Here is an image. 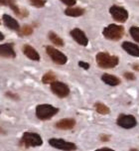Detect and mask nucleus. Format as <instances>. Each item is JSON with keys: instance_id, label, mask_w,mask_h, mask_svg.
I'll return each instance as SVG.
<instances>
[{"instance_id": "obj_1", "label": "nucleus", "mask_w": 139, "mask_h": 151, "mask_svg": "<svg viewBox=\"0 0 139 151\" xmlns=\"http://www.w3.org/2000/svg\"><path fill=\"white\" fill-rule=\"evenodd\" d=\"M97 63L102 69H111L117 66L118 58L116 56H111L107 53H98L97 55Z\"/></svg>"}, {"instance_id": "obj_2", "label": "nucleus", "mask_w": 139, "mask_h": 151, "mask_svg": "<svg viewBox=\"0 0 139 151\" xmlns=\"http://www.w3.org/2000/svg\"><path fill=\"white\" fill-rule=\"evenodd\" d=\"M103 36L108 40H113V41H118L121 39L124 35V28L122 26L115 25V24H110L103 30Z\"/></svg>"}, {"instance_id": "obj_3", "label": "nucleus", "mask_w": 139, "mask_h": 151, "mask_svg": "<svg viewBox=\"0 0 139 151\" xmlns=\"http://www.w3.org/2000/svg\"><path fill=\"white\" fill-rule=\"evenodd\" d=\"M58 111L59 109L50 106V104H40L36 107V115L41 120L49 119V118L54 116L55 114H57Z\"/></svg>"}, {"instance_id": "obj_4", "label": "nucleus", "mask_w": 139, "mask_h": 151, "mask_svg": "<svg viewBox=\"0 0 139 151\" xmlns=\"http://www.w3.org/2000/svg\"><path fill=\"white\" fill-rule=\"evenodd\" d=\"M21 142L26 147H36L41 146L43 144V140L41 136L37 133H33V132H25L22 136Z\"/></svg>"}, {"instance_id": "obj_5", "label": "nucleus", "mask_w": 139, "mask_h": 151, "mask_svg": "<svg viewBox=\"0 0 139 151\" xmlns=\"http://www.w3.org/2000/svg\"><path fill=\"white\" fill-rule=\"evenodd\" d=\"M46 52H47L48 55L50 56V58L53 60V62H55V63L58 64V65H65L67 63V61H68L67 56H65L62 52H60L59 50L51 47V46H47Z\"/></svg>"}, {"instance_id": "obj_6", "label": "nucleus", "mask_w": 139, "mask_h": 151, "mask_svg": "<svg viewBox=\"0 0 139 151\" xmlns=\"http://www.w3.org/2000/svg\"><path fill=\"white\" fill-rule=\"evenodd\" d=\"M109 12H110L112 18L119 23H123L128 19V12L124 9V8H122L120 6L113 5V6L110 7Z\"/></svg>"}, {"instance_id": "obj_7", "label": "nucleus", "mask_w": 139, "mask_h": 151, "mask_svg": "<svg viewBox=\"0 0 139 151\" xmlns=\"http://www.w3.org/2000/svg\"><path fill=\"white\" fill-rule=\"evenodd\" d=\"M51 90L59 98H66L70 93V88L68 86L64 83L57 82V81L51 83Z\"/></svg>"}, {"instance_id": "obj_8", "label": "nucleus", "mask_w": 139, "mask_h": 151, "mask_svg": "<svg viewBox=\"0 0 139 151\" xmlns=\"http://www.w3.org/2000/svg\"><path fill=\"white\" fill-rule=\"evenodd\" d=\"M49 143L51 146L57 148L61 150H75L77 149V146L72 142L65 141L64 139H58V138H51L49 140Z\"/></svg>"}, {"instance_id": "obj_9", "label": "nucleus", "mask_w": 139, "mask_h": 151, "mask_svg": "<svg viewBox=\"0 0 139 151\" xmlns=\"http://www.w3.org/2000/svg\"><path fill=\"white\" fill-rule=\"evenodd\" d=\"M117 124H118L120 127H123L126 129L129 128H133L134 126L137 124V121H136V118L133 116V115H120L117 119Z\"/></svg>"}, {"instance_id": "obj_10", "label": "nucleus", "mask_w": 139, "mask_h": 151, "mask_svg": "<svg viewBox=\"0 0 139 151\" xmlns=\"http://www.w3.org/2000/svg\"><path fill=\"white\" fill-rule=\"evenodd\" d=\"M71 35H72V37L75 39V41H76L77 43H79L80 45L87 46V44H89V40H87L85 34L82 30H80V29L76 28V29H74V30H72Z\"/></svg>"}, {"instance_id": "obj_11", "label": "nucleus", "mask_w": 139, "mask_h": 151, "mask_svg": "<svg viewBox=\"0 0 139 151\" xmlns=\"http://www.w3.org/2000/svg\"><path fill=\"white\" fill-rule=\"evenodd\" d=\"M0 56L5 58H15L16 53L12 44H2L0 45Z\"/></svg>"}, {"instance_id": "obj_12", "label": "nucleus", "mask_w": 139, "mask_h": 151, "mask_svg": "<svg viewBox=\"0 0 139 151\" xmlns=\"http://www.w3.org/2000/svg\"><path fill=\"white\" fill-rule=\"evenodd\" d=\"M23 53L25 54V56H27V58H29L30 60H33V61L40 60V55L38 54V52H37L33 47H31L30 45L23 46Z\"/></svg>"}, {"instance_id": "obj_13", "label": "nucleus", "mask_w": 139, "mask_h": 151, "mask_svg": "<svg viewBox=\"0 0 139 151\" xmlns=\"http://www.w3.org/2000/svg\"><path fill=\"white\" fill-rule=\"evenodd\" d=\"M122 48L124 51H126L128 54H130L133 57H139V47L137 45L133 44L130 42H123L122 43Z\"/></svg>"}, {"instance_id": "obj_14", "label": "nucleus", "mask_w": 139, "mask_h": 151, "mask_svg": "<svg viewBox=\"0 0 139 151\" xmlns=\"http://www.w3.org/2000/svg\"><path fill=\"white\" fill-rule=\"evenodd\" d=\"M76 124V121L75 119L72 118H66V119H62L58 121L56 123V127L59 129H64V130H68V129H72Z\"/></svg>"}, {"instance_id": "obj_15", "label": "nucleus", "mask_w": 139, "mask_h": 151, "mask_svg": "<svg viewBox=\"0 0 139 151\" xmlns=\"http://www.w3.org/2000/svg\"><path fill=\"white\" fill-rule=\"evenodd\" d=\"M3 22L5 25H6L9 29H11V30H14V31L19 30V24H18L17 21H16L14 18H12L11 16L4 14L3 15Z\"/></svg>"}, {"instance_id": "obj_16", "label": "nucleus", "mask_w": 139, "mask_h": 151, "mask_svg": "<svg viewBox=\"0 0 139 151\" xmlns=\"http://www.w3.org/2000/svg\"><path fill=\"white\" fill-rule=\"evenodd\" d=\"M101 80L103 81V83H105L106 85L111 86V87H115V86L119 85L120 83V80L115 76H112L109 74H104L101 77Z\"/></svg>"}, {"instance_id": "obj_17", "label": "nucleus", "mask_w": 139, "mask_h": 151, "mask_svg": "<svg viewBox=\"0 0 139 151\" xmlns=\"http://www.w3.org/2000/svg\"><path fill=\"white\" fill-rule=\"evenodd\" d=\"M85 13V10L82 8H67L65 10V14L71 17H79Z\"/></svg>"}, {"instance_id": "obj_18", "label": "nucleus", "mask_w": 139, "mask_h": 151, "mask_svg": "<svg viewBox=\"0 0 139 151\" xmlns=\"http://www.w3.org/2000/svg\"><path fill=\"white\" fill-rule=\"evenodd\" d=\"M95 110L98 112V113H100V114H108L109 113V109L107 106H105V104H101V102H97V104H95Z\"/></svg>"}, {"instance_id": "obj_19", "label": "nucleus", "mask_w": 139, "mask_h": 151, "mask_svg": "<svg viewBox=\"0 0 139 151\" xmlns=\"http://www.w3.org/2000/svg\"><path fill=\"white\" fill-rule=\"evenodd\" d=\"M49 38H50L51 42L54 43L56 46H64L63 40L61 39L57 34H55L54 32H51V33L49 34Z\"/></svg>"}, {"instance_id": "obj_20", "label": "nucleus", "mask_w": 139, "mask_h": 151, "mask_svg": "<svg viewBox=\"0 0 139 151\" xmlns=\"http://www.w3.org/2000/svg\"><path fill=\"white\" fill-rule=\"evenodd\" d=\"M56 81V76L53 72H48L42 78V82L44 83H51Z\"/></svg>"}, {"instance_id": "obj_21", "label": "nucleus", "mask_w": 139, "mask_h": 151, "mask_svg": "<svg viewBox=\"0 0 139 151\" xmlns=\"http://www.w3.org/2000/svg\"><path fill=\"white\" fill-rule=\"evenodd\" d=\"M129 32L133 39H134L136 42L139 43V27H131Z\"/></svg>"}, {"instance_id": "obj_22", "label": "nucleus", "mask_w": 139, "mask_h": 151, "mask_svg": "<svg viewBox=\"0 0 139 151\" xmlns=\"http://www.w3.org/2000/svg\"><path fill=\"white\" fill-rule=\"evenodd\" d=\"M33 33V29L30 26H24L20 31V35L22 36H27V35H30Z\"/></svg>"}, {"instance_id": "obj_23", "label": "nucleus", "mask_w": 139, "mask_h": 151, "mask_svg": "<svg viewBox=\"0 0 139 151\" xmlns=\"http://www.w3.org/2000/svg\"><path fill=\"white\" fill-rule=\"evenodd\" d=\"M30 3L37 8H41L46 4V0H30Z\"/></svg>"}, {"instance_id": "obj_24", "label": "nucleus", "mask_w": 139, "mask_h": 151, "mask_svg": "<svg viewBox=\"0 0 139 151\" xmlns=\"http://www.w3.org/2000/svg\"><path fill=\"white\" fill-rule=\"evenodd\" d=\"M14 3H15L14 0H0V4L6 5V6H9V7Z\"/></svg>"}, {"instance_id": "obj_25", "label": "nucleus", "mask_w": 139, "mask_h": 151, "mask_svg": "<svg viewBox=\"0 0 139 151\" xmlns=\"http://www.w3.org/2000/svg\"><path fill=\"white\" fill-rule=\"evenodd\" d=\"M64 4L68 5V6H73V5L76 4L77 0H61Z\"/></svg>"}, {"instance_id": "obj_26", "label": "nucleus", "mask_w": 139, "mask_h": 151, "mask_svg": "<svg viewBox=\"0 0 139 151\" xmlns=\"http://www.w3.org/2000/svg\"><path fill=\"white\" fill-rule=\"evenodd\" d=\"M124 77L126 78L127 80H131V81H134L135 80V76L133 75L132 73H125Z\"/></svg>"}, {"instance_id": "obj_27", "label": "nucleus", "mask_w": 139, "mask_h": 151, "mask_svg": "<svg viewBox=\"0 0 139 151\" xmlns=\"http://www.w3.org/2000/svg\"><path fill=\"white\" fill-rule=\"evenodd\" d=\"M79 65H80V67H82V68H84L85 70H87L90 68V65L87 63H85V62H79Z\"/></svg>"}, {"instance_id": "obj_28", "label": "nucleus", "mask_w": 139, "mask_h": 151, "mask_svg": "<svg viewBox=\"0 0 139 151\" xmlns=\"http://www.w3.org/2000/svg\"><path fill=\"white\" fill-rule=\"evenodd\" d=\"M2 40H4V35L0 32V41H2Z\"/></svg>"}, {"instance_id": "obj_29", "label": "nucleus", "mask_w": 139, "mask_h": 151, "mask_svg": "<svg viewBox=\"0 0 139 151\" xmlns=\"http://www.w3.org/2000/svg\"><path fill=\"white\" fill-rule=\"evenodd\" d=\"M101 139H102V140H104V141H105V140H108V137H105V136H101Z\"/></svg>"}]
</instances>
